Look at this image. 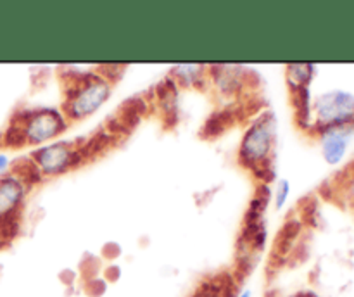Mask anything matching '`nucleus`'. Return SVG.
Wrapping results in <instances>:
<instances>
[{"mask_svg": "<svg viewBox=\"0 0 354 297\" xmlns=\"http://www.w3.org/2000/svg\"><path fill=\"white\" fill-rule=\"evenodd\" d=\"M270 297H318L317 294L311 292V290H301V292H294V294H273Z\"/></svg>", "mask_w": 354, "mask_h": 297, "instance_id": "4468645a", "label": "nucleus"}, {"mask_svg": "<svg viewBox=\"0 0 354 297\" xmlns=\"http://www.w3.org/2000/svg\"><path fill=\"white\" fill-rule=\"evenodd\" d=\"M30 190L31 186L12 169L0 176V228L17 223Z\"/></svg>", "mask_w": 354, "mask_h": 297, "instance_id": "423d86ee", "label": "nucleus"}, {"mask_svg": "<svg viewBox=\"0 0 354 297\" xmlns=\"http://www.w3.org/2000/svg\"><path fill=\"white\" fill-rule=\"evenodd\" d=\"M235 297H252V290L251 289H244V290H241V292H239Z\"/></svg>", "mask_w": 354, "mask_h": 297, "instance_id": "dca6fc26", "label": "nucleus"}, {"mask_svg": "<svg viewBox=\"0 0 354 297\" xmlns=\"http://www.w3.org/2000/svg\"><path fill=\"white\" fill-rule=\"evenodd\" d=\"M85 145L78 140H54L30 152V161L44 178H59L78 168L85 159Z\"/></svg>", "mask_w": 354, "mask_h": 297, "instance_id": "39448f33", "label": "nucleus"}, {"mask_svg": "<svg viewBox=\"0 0 354 297\" xmlns=\"http://www.w3.org/2000/svg\"><path fill=\"white\" fill-rule=\"evenodd\" d=\"M339 195L344 200L346 206L354 209V166L346 171L344 178L339 183Z\"/></svg>", "mask_w": 354, "mask_h": 297, "instance_id": "ddd939ff", "label": "nucleus"}, {"mask_svg": "<svg viewBox=\"0 0 354 297\" xmlns=\"http://www.w3.org/2000/svg\"><path fill=\"white\" fill-rule=\"evenodd\" d=\"M354 128H341V130H328L317 135L320 154L328 166H339L344 162L351 147Z\"/></svg>", "mask_w": 354, "mask_h": 297, "instance_id": "0eeeda50", "label": "nucleus"}, {"mask_svg": "<svg viewBox=\"0 0 354 297\" xmlns=\"http://www.w3.org/2000/svg\"><path fill=\"white\" fill-rule=\"evenodd\" d=\"M114 82L116 79L102 71L75 75L73 82L66 85L64 104L61 107L69 123L85 121L99 113L113 95Z\"/></svg>", "mask_w": 354, "mask_h": 297, "instance_id": "f03ea898", "label": "nucleus"}, {"mask_svg": "<svg viewBox=\"0 0 354 297\" xmlns=\"http://www.w3.org/2000/svg\"><path fill=\"white\" fill-rule=\"evenodd\" d=\"M69 124L71 123L61 107L45 106L24 111L17 117V124L12 126V131L14 138L19 140L17 145H30L37 148L40 145L57 140L68 130Z\"/></svg>", "mask_w": 354, "mask_h": 297, "instance_id": "7ed1b4c3", "label": "nucleus"}, {"mask_svg": "<svg viewBox=\"0 0 354 297\" xmlns=\"http://www.w3.org/2000/svg\"><path fill=\"white\" fill-rule=\"evenodd\" d=\"M290 93V106L294 111V121L297 128L304 133L310 135L311 124H313V92L311 86H303V88L289 90Z\"/></svg>", "mask_w": 354, "mask_h": 297, "instance_id": "6e6552de", "label": "nucleus"}, {"mask_svg": "<svg viewBox=\"0 0 354 297\" xmlns=\"http://www.w3.org/2000/svg\"><path fill=\"white\" fill-rule=\"evenodd\" d=\"M292 192V185L287 178H279L275 183V189L272 190V202L275 211H282L287 206Z\"/></svg>", "mask_w": 354, "mask_h": 297, "instance_id": "f8f14e48", "label": "nucleus"}, {"mask_svg": "<svg viewBox=\"0 0 354 297\" xmlns=\"http://www.w3.org/2000/svg\"><path fill=\"white\" fill-rule=\"evenodd\" d=\"M277 124L275 113L263 111L248 124L239 144V164L261 180V183H270L275 176L272 164L277 147Z\"/></svg>", "mask_w": 354, "mask_h": 297, "instance_id": "f257e3e1", "label": "nucleus"}, {"mask_svg": "<svg viewBox=\"0 0 354 297\" xmlns=\"http://www.w3.org/2000/svg\"><path fill=\"white\" fill-rule=\"evenodd\" d=\"M234 292V287L228 280L211 278L201 283L190 297H230Z\"/></svg>", "mask_w": 354, "mask_h": 297, "instance_id": "9b49d317", "label": "nucleus"}, {"mask_svg": "<svg viewBox=\"0 0 354 297\" xmlns=\"http://www.w3.org/2000/svg\"><path fill=\"white\" fill-rule=\"evenodd\" d=\"M10 171V159L7 154H2L0 152V176L6 175V173Z\"/></svg>", "mask_w": 354, "mask_h": 297, "instance_id": "2eb2a0df", "label": "nucleus"}, {"mask_svg": "<svg viewBox=\"0 0 354 297\" xmlns=\"http://www.w3.org/2000/svg\"><path fill=\"white\" fill-rule=\"evenodd\" d=\"M175 85L183 88H197L209 79V68L203 64H176L171 68Z\"/></svg>", "mask_w": 354, "mask_h": 297, "instance_id": "1a4fd4ad", "label": "nucleus"}, {"mask_svg": "<svg viewBox=\"0 0 354 297\" xmlns=\"http://www.w3.org/2000/svg\"><path fill=\"white\" fill-rule=\"evenodd\" d=\"M313 124L310 137L328 130L354 128V93L349 90L334 88L313 97Z\"/></svg>", "mask_w": 354, "mask_h": 297, "instance_id": "20e7f679", "label": "nucleus"}, {"mask_svg": "<svg viewBox=\"0 0 354 297\" xmlns=\"http://www.w3.org/2000/svg\"><path fill=\"white\" fill-rule=\"evenodd\" d=\"M317 66L310 62H294L286 66V79L289 90L311 86L315 76H317Z\"/></svg>", "mask_w": 354, "mask_h": 297, "instance_id": "9d476101", "label": "nucleus"}]
</instances>
